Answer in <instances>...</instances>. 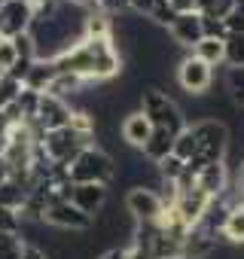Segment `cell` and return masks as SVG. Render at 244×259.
I'll list each match as a JSON object with an SVG mask.
<instances>
[{
	"label": "cell",
	"instance_id": "cell-1",
	"mask_svg": "<svg viewBox=\"0 0 244 259\" xmlns=\"http://www.w3.org/2000/svg\"><path fill=\"white\" fill-rule=\"evenodd\" d=\"M49 64L55 67V73H76L86 82H107L119 76L122 55L113 37H83Z\"/></svg>",
	"mask_w": 244,
	"mask_h": 259
},
{
	"label": "cell",
	"instance_id": "cell-2",
	"mask_svg": "<svg viewBox=\"0 0 244 259\" xmlns=\"http://www.w3.org/2000/svg\"><path fill=\"white\" fill-rule=\"evenodd\" d=\"M116 174V162L110 153H104L101 147H86L70 165H67V180L76 186V183H101L107 186Z\"/></svg>",
	"mask_w": 244,
	"mask_h": 259
},
{
	"label": "cell",
	"instance_id": "cell-3",
	"mask_svg": "<svg viewBox=\"0 0 244 259\" xmlns=\"http://www.w3.org/2000/svg\"><path fill=\"white\" fill-rule=\"evenodd\" d=\"M141 113L150 119L153 128H165V132H171V135H180L183 128H186L183 110L162 89H144L141 92Z\"/></svg>",
	"mask_w": 244,
	"mask_h": 259
},
{
	"label": "cell",
	"instance_id": "cell-4",
	"mask_svg": "<svg viewBox=\"0 0 244 259\" xmlns=\"http://www.w3.org/2000/svg\"><path fill=\"white\" fill-rule=\"evenodd\" d=\"M92 141L95 138H89V135H76L70 125H64V128H55V132H43V138H40V150H43V156L52 162V165H61V168H67L86 147H92Z\"/></svg>",
	"mask_w": 244,
	"mask_h": 259
},
{
	"label": "cell",
	"instance_id": "cell-5",
	"mask_svg": "<svg viewBox=\"0 0 244 259\" xmlns=\"http://www.w3.org/2000/svg\"><path fill=\"white\" fill-rule=\"evenodd\" d=\"M126 210L135 223H159L162 217V198L153 186H132L126 195Z\"/></svg>",
	"mask_w": 244,
	"mask_h": 259
},
{
	"label": "cell",
	"instance_id": "cell-6",
	"mask_svg": "<svg viewBox=\"0 0 244 259\" xmlns=\"http://www.w3.org/2000/svg\"><path fill=\"white\" fill-rule=\"evenodd\" d=\"M34 25V7L25 0H0V37H19L28 34Z\"/></svg>",
	"mask_w": 244,
	"mask_h": 259
},
{
	"label": "cell",
	"instance_id": "cell-7",
	"mask_svg": "<svg viewBox=\"0 0 244 259\" xmlns=\"http://www.w3.org/2000/svg\"><path fill=\"white\" fill-rule=\"evenodd\" d=\"M177 82H180V89L183 92H189V95H205L208 89H211V82H214V67H208L205 61H198L195 55H189V58H183L180 61V67H177Z\"/></svg>",
	"mask_w": 244,
	"mask_h": 259
},
{
	"label": "cell",
	"instance_id": "cell-8",
	"mask_svg": "<svg viewBox=\"0 0 244 259\" xmlns=\"http://www.w3.org/2000/svg\"><path fill=\"white\" fill-rule=\"evenodd\" d=\"M70 113H73V110H70L67 101H61V98H55V95H40L34 122H37L40 132H55V128L70 125Z\"/></svg>",
	"mask_w": 244,
	"mask_h": 259
},
{
	"label": "cell",
	"instance_id": "cell-9",
	"mask_svg": "<svg viewBox=\"0 0 244 259\" xmlns=\"http://www.w3.org/2000/svg\"><path fill=\"white\" fill-rule=\"evenodd\" d=\"M43 220L55 229H67V232H86L92 229V217H86L79 207H73L70 201H52L43 213Z\"/></svg>",
	"mask_w": 244,
	"mask_h": 259
},
{
	"label": "cell",
	"instance_id": "cell-10",
	"mask_svg": "<svg viewBox=\"0 0 244 259\" xmlns=\"http://www.w3.org/2000/svg\"><path fill=\"white\" fill-rule=\"evenodd\" d=\"M70 204L95 220L107 204V186H101V183H76L73 192H70Z\"/></svg>",
	"mask_w": 244,
	"mask_h": 259
},
{
	"label": "cell",
	"instance_id": "cell-11",
	"mask_svg": "<svg viewBox=\"0 0 244 259\" xmlns=\"http://www.w3.org/2000/svg\"><path fill=\"white\" fill-rule=\"evenodd\" d=\"M171 37H174V43L177 46H183V49H195L198 43H201V16L198 13H183V16H177L174 22H171Z\"/></svg>",
	"mask_w": 244,
	"mask_h": 259
},
{
	"label": "cell",
	"instance_id": "cell-12",
	"mask_svg": "<svg viewBox=\"0 0 244 259\" xmlns=\"http://www.w3.org/2000/svg\"><path fill=\"white\" fill-rule=\"evenodd\" d=\"M122 141H126L129 147H144L147 141H150V135H153V125H150V119L141 113V110H132L126 119H122Z\"/></svg>",
	"mask_w": 244,
	"mask_h": 259
},
{
	"label": "cell",
	"instance_id": "cell-13",
	"mask_svg": "<svg viewBox=\"0 0 244 259\" xmlns=\"http://www.w3.org/2000/svg\"><path fill=\"white\" fill-rule=\"evenodd\" d=\"M195 189H201L208 198H220L226 189V162H211L195 174Z\"/></svg>",
	"mask_w": 244,
	"mask_h": 259
},
{
	"label": "cell",
	"instance_id": "cell-14",
	"mask_svg": "<svg viewBox=\"0 0 244 259\" xmlns=\"http://www.w3.org/2000/svg\"><path fill=\"white\" fill-rule=\"evenodd\" d=\"M52 76H55V67H52L49 61H34V64H31V70L25 73L22 85H25V89H31V92H37V95H46V89H49Z\"/></svg>",
	"mask_w": 244,
	"mask_h": 259
},
{
	"label": "cell",
	"instance_id": "cell-15",
	"mask_svg": "<svg viewBox=\"0 0 244 259\" xmlns=\"http://www.w3.org/2000/svg\"><path fill=\"white\" fill-rule=\"evenodd\" d=\"M79 92H86V79H79L76 73H55L49 89H46V95H55L61 101H67V98H73Z\"/></svg>",
	"mask_w": 244,
	"mask_h": 259
},
{
	"label": "cell",
	"instance_id": "cell-16",
	"mask_svg": "<svg viewBox=\"0 0 244 259\" xmlns=\"http://www.w3.org/2000/svg\"><path fill=\"white\" fill-rule=\"evenodd\" d=\"M171 147H174V135L165 132V128H153L150 141H147L141 150H144V156H147L150 162H159V159H165V156L171 153Z\"/></svg>",
	"mask_w": 244,
	"mask_h": 259
},
{
	"label": "cell",
	"instance_id": "cell-17",
	"mask_svg": "<svg viewBox=\"0 0 244 259\" xmlns=\"http://www.w3.org/2000/svg\"><path fill=\"white\" fill-rule=\"evenodd\" d=\"M28 186L25 183H19V180H4L0 183V207H10V210H22V204H25V198H28Z\"/></svg>",
	"mask_w": 244,
	"mask_h": 259
},
{
	"label": "cell",
	"instance_id": "cell-18",
	"mask_svg": "<svg viewBox=\"0 0 244 259\" xmlns=\"http://www.w3.org/2000/svg\"><path fill=\"white\" fill-rule=\"evenodd\" d=\"M83 37H113V19L101 10L86 13L83 19Z\"/></svg>",
	"mask_w": 244,
	"mask_h": 259
},
{
	"label": "cell",
	"instance_id": "cell-19",
	"mask_svg": "<svg viewBox=\"0 0 244 259\" xmlns=\"http://www.w3.org/2000/svg\"><path fill=\"white\" fill-rule=\"evenodd\" d=\"M232 244H244V204H235L229 207L226 220H223V229H220Z\"/></svg>",
	"mask_w": 244,
	"mask_h": 259
},
{
	"label": "cell",
	"instance_id": "cell-20",
	"mask_svg": "<svg viewBox=\"0 0 244 259\" xmlns=\"http://www.w3.org/2000/svg\"><path fill=\"white\" fill-rule=\"evenodd\" d=\"M223 61L232 70L244 67V34H226L223 37Z\"/></svg>",
	"mask_w": 244,
	"mask_h": 259
},
{
	"label": "cell",
	"instance_id": "cell-21",
	"mask_svg": "<svg viewBox=\"0 0 244 259\" xmlns=\"http://www.w3.org/2000/svg\"><path fill=\"white\" fill-rule=\"evenodd\" d=\"M235 10V0H195V13L201 19H226Z\"/></svg>",
	"mask_w": 244,
	"mask_h": 259
},
{
	"label": "cell",
	"instance_id": "cell-22",
	"mask_svg": "<svg viewBox=\"0 0 244 259\" xmlns=\"http://www.w3.org/2000/svg\"><path fill=\"white\" fill-rule=\"evenodd\" d=\"M195 58L205 61L208 67L220 64L223 61V40H214V37H201V43L195 46Z\"/></svg>",
	"mask_w": 244,
	"mask_h": 259
},
{
	"label": "cell",
	"instance_id": "cell-23",
	"mask_svg": "<svg viewBox=\"0 0 244 259\" xmlns=\"http://www.w3.org/2000/svg\"><path fill=\"white\" fill-rule=\"evenodd\" d=\"M25 244L28 241L19 232H0V259H22Z\"/></svg>",
	"mask_w": 244,
	"mask_h": 259
},
{
	"label": "cell",
	"instance_id": "cell-24",
	"mask_svg": "<svg viewBox=\"0 0 244 259\" xmlns=\"http://www.w3.org/2000/svg\"><path fill=\"white\" fill-rule=\"evenodd\" d=\"M171 153H174L180 162H189V159L195 156V138H192V132H189V125L183 128L180 135H174V147H171Z\"/></svg>",
	"mask_w": 244,
	"mask_h": 259
},
{
	"label": "cell",
	"instance_id": "cell-25",
	"mask_svg": "<svg viewBox=\"0 0 244 259\" xmlns=\"http://www.w3.org/2000/svg\"><path fill=\"white\" fill-rule=\"evenodd\" d=\"M183 168H186V162H180L174 153H168L165 159H159V162H156V171H159V177H162L165 183H174V180L183 174Z\"/></svg>",
	"mask_w": 244,
	"mask_h": 259
},
{
	"label": "cell",
	"instance_id": "cell-26",
	"mask_svg": "<svg viewBox=\"0 0 244 259\" xmlns=\"http://www.w3.org/2000/svg\"><path fill=\"white\" fill-rule=\"evenodd\" d=\"M37 104H40V95L22 85V92H19V98H16V107L22 110V119H25V122H31V119L37 116Z\"/></svg>",
	"mask_w": 244,
	"mask_h": 259
},
{
	"label": "cell",
	"instance_id": "cell-27",
	"mask_svg": "<svg viewBox=\"0 0 244 259\" xmlns=\"http://www.w3.org/2000/svg\"><path fill=\"white\" fill-rule=\"evenodd\" d=\"M19 92H22V82L19 79H13L10 73H0V110H7L19 98Z\"/></svg>",
	"mask_w": 244,
	"mask_h": 259
},
{
	"label": "cell",
	"instance_id": "cell-28",
	"mask_svg": "<svg viewBox=\"0 0 244 259\" xmlns=\"http://www.w3.org/2000/svg\"><path fill=\"white\" fill-rule=\"evenodd\" d=\"M147 19H153L156 25H165V28H171V22L177 19V13L168 7V0H156V4H153V13H150Z\"/></svg>",
	"mask_w": 244,
	"mask_h": 259
},
{
	"label": "cell",
	"instance_id": "cell-29",
	"mask_svg": "<svg viewBox=\"0 0 244 259\" xmlns=\"http://www.w3.org/2000/svg\"><path fill=\"white\" fill-rule=\"evenodd\" d=\"M16 61H19V55H16V46H13V40L0 37V73H10Z\"/></svg>",
	"mask_w": 244,
	"mask_h": 259
},
{
	"label": "cell",
	"instance_id": "cell-30",
	"mask_svg": "<svg viewBox=\"0 0 244 259\" xmlns=\"http://www.w3.org/2000/svg\"><path fill=\"white\" fill-rule=\"evenodd\" d=\"M229 92H232V98L238 101V104H244V67H235V70H229Z\"/></svg>",
	"mask_w": 244,
	"mask_h": 259
},
{
	"label": "cell",
	"instance_id": "cell-31",
	"mask_svg": "<svg viewBox=\"0 0 244 259\" xmlns=\"http://www.w3.org/2000/svg\"><path fill=\"white\" fill-rule=\"evenodd\" d=\"M0 232H22V220L16 210L0 207Z\"/></svg>",
	"mask_w": 244,
	"mask_h": 259
},
{
	"label": "cell",
	"instance_id": "cell-32",
	"mask_svg": "<svg viewBox=\"0 0 244 259\" xmlns=\"http://www.w3.org/2000/svg\"><path fill=\"white\" fill-rule=\"evenodd\" d=\"M201 34L214 37V40H223L226 37V22L223 19H201Z\"/></svg>",
	"mask_w": 244,
	"mask_h": 259
},
{
	"label": "cell",
	"instance_id": "cell-33",
	"mask_svg": "<svg viewBox=\"0 0 244 259\" xmlns=\"http://www.w3.org/2000/svg\"><path fill=\"white\" fill-rule=\"evenodd\" d=\"M223 22H226V34H244V13L232 10Z\"/></svg>",
	"mask_w": 244,
	"mask_h": 259
},
{
	"label": "cell",
	"instance_id": "cell-34",
	"mask_svg": "<svg viewBox=\"0 0 244 259\" xmlns=\"http://www.w3.org/2000/svg\"><path fill=\"white\" fill-rule=\"evenodd\" d=\"M98 10L101 13H122V10H129V0H98Z\"/></svg>",
	"mask_w": 244,
	"mask_h": 259
},
{
	"label": "cell",
	"instance_id": "cell-35",
	"mask_svg": "<svg viewBox=\"0 0 244 259\" xmlns=\"http://www.w3.org/2000/svg\"><path fill=\"white\" fill-rule=\"evenodd\" d=\"M156 0H129V10H135L138 16H150Z\"/></svg>",
	"mask_w": 244,
	"mask_h": 259
},
{
	"label": "cell",
	"instance_id": "cell-36",
	"mask_svg": "<svg viewBox=\"0 0 244 259\" xmlns=\"http://www.w3.org/2000/svg\"><path fill=\"white\" fill-rule=\"evenodd\" d=\"M168 7L177 16H183V13H195V0H168Z\"/></svg>",
	"mask_w": 244,
	"mask_h": 259
},
{
	"label": "cell",
	"instance_id": "cell-37",
	"mask_svg": "<svg viewBox=\"0 0 244 259\" xmlns=\"http://www.w3.org/2000/svg\"><path fill=\"white\" fill-rule=\"evenodd\" d=\"M95 259H129V253H126V247H110V250L98 253Z\"/></svg>",
	"mask_w": 244,
	"mask_h": 259
},
{
	"label": "cell",
	"instance_id": "cell-38",
	"mask_svg": "<svg viewBox=\"0 0 244 259\" xmlns=\"http://www.w3.org/2000/svg\"><path fill=\"white\" fill-rule=\"evenodd\" d=\"M22 259H49V253H46V250H40V247H31V244H25V253H22Z\"/></svg>",
	"mask_w": 244,
	"mask_h": 259
},
{
	"label": "cell",
	"instance_id": "cell-39",
	"mask_svg": "<svg viewBox=\"0 0 244 259\" xmlns=\"http://www.w3.org/2000/svg\"><path fill=\"white\" fill-rule=\"evenodd\" d=\"M67 4H73V7H79V10H86V13L98 10V0H67Z\"/></svg>",
	"mask_w": 244,
	"mask_h": 259
},
{
	"label": "cell",
	"instance_id": "cell-40",
	"mask_svg": "<svg viewBox=\"0 0 244 259\" xmlns=\"http://www.w3.org/2000/svg\"><path fill=\"white\" fill-rule=\"evenodd\" d=\"M7 177H10V165H7V159H4V156H0V183H4Z\"/></svg>",
	"mask_w": 244,
	"mask_h": 259
},
{
	"label": "cell",
	"instance_id": "cell-41",
	"mask_svg": "<svg viewBox=\"0 0 244 259\" xmlns=\"http://www.w3.org/2000/svg\"><path fill=\"white\" fill-rule=\"evenodd\" d=\"M10 128V122H7V116H4V110H0V132H7Z\"/></svg>",
	"mask_w": 244,
	"mask_h": 259
},
{
	"label": "cell",
	"instance_id": "cell-42",
	"mask_svg": "<svg viewBox=\"0 0 244 259\" xmlns=\"http://www.w3.org/2000/svg\"><path fill=\"white\" fill-rule=\"evenodd\" d=\"M235 10H238V13H244V0H235Z\"/></svg>",
	"mask_w": 244,
	"mask_h": 259
},
{
	"label": "cell",
	"instance_id": "cell-43",
	"mask_svg": "<svg viewBox=\"0 0 244 259\" xmlns=\"http://www.w3.org/2000/svg\"><path fill=\"white\" fill-rule=\"evenodd\" d=\"M25 4H31V7H37V4H40V0H25Z\"/></svg>",
	"mask_w": 244,
	"mask_h": 259
}]
</instances>
